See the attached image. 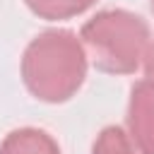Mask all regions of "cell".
Listing matches in <instances>:
<instances>
[{
	"mask_svg": "<svg viewBox=\"0 0 154 154\" xmlns=\"http://www.w3.org/2000/svg\"><path fill=\"white\" fill-rule=\"evenodd\" d=\"M128 137L140 154H154V82L137 79L128 99Z\"/></svg>",
	"mask_w": 154,
	"mask_h": 154,
	"instance_id": "3",
	"label": "cell"
},
{
	"mask_svg": "<svg viewBox=\"0 0 154 154\" xmlns=\"http://www.w3.org/2000/svg\"><path fill=\"white\" fill-rule=\"evenodd\" d=\"M0 154H60V147L41 128H17L0 142Z\"/></svg>",
	"mask_w": 154,
	"mask_h": 154,
	"instance_id": "4",
	"label": "cell"
},
{
	"mask_svg": "<svg viewBox=\"0 0 154 154\" xmlns=\"http://www.w3.org/2000/svg\"><path fill=\"white\" fill-rule=\"evenodd\" d=\"M142 67H144V77L154 82V38H149L144 58H142Z\"/></svg>",
	"mask_w": 154,
	"mask_h": 154,
	"instance_id": "7",
	"label": "cell"
},
{
	"mask_svg": "<svg viewBox=\"0 0 154 154\" xmlns=\"http://www.w3.org/2000/svg\"><path fill=\"white\" fill-rule=\"evenodd\" d=\"M87 53L79 36L70 29H46L36 34L19 63L26 91L43 103H65L84 84Z\"/></svg>",
	"mask_w": 154,
	"mask_h": 154,
	"instance_id": "1",
	"label": "cell"
},
{
	"mask_svg": "<svg viewBox=\"0 0 154 154\" xmlns=\"http://www.w3.org/2000/svg\"><path fill=\"white\" fill-rule=\"evenodd\" d=\"M24 2L38 19H46V22L77 17L94 5V0H24Z\"/></svg>",
	"mask_w": 154,
	"mask_h": 154,
	"instance_id": "5",
	"label": "cell"
},
{
	"mask_svg": "<svg viewBox=\"0 0 154 154\" xmlns=\"http://www.w3.org/2000/svg\"><path fill=\"white\" fill-rule=\"evenodd\" d=\"M149 7H152V12H154V0H149Z\"/></svg>",
	"mask_w": 154,
	"mask_h": 154,
	"instance_id": "8",
	"label": "cell"
},
{
	"mask_svg": "<svg viewBox=\"0 0 154 154\" xmlns=\"http://www.w3.org/2000/svg\"><path fill=\"white\" fill-rule=\"evenodd\" d=\"M149 24L130 10H101L79 29L87 60L106 75H132L149 43Z\"/></svg>",
	"mask_w": 154,
	"mask_h": 154,
	"instance_id": "2",
	"label": "cell"
},
{
	"mask_svg": "<svg viewBox=\"0 0 154 154\" xmlns=\"http://www.w3.org/2000/svg\"><path fill=\"white\" fill-rule=\"evenodd\" d=\"M91 154H137V149L132 147L128 132L120 125H106L94 144H91Z\"/></svg>",
	"mask_w": 154,
	"mask_h": 154,
	"instance_id": "6",
	"label": "cell"
}]
</instances>
